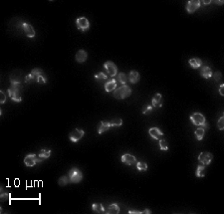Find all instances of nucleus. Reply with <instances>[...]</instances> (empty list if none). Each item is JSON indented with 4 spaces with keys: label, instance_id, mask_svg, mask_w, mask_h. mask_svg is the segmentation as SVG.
Listing matches in <instances>:
<instances>
[{
    "label": "nucleus",
    "instance_id": "39448f33",
    "mask_svg": "<svg viewBox=\"0 0 224 214\" xmlns=\"http://www.w3.org/2000/svg\"><path fill=\"white\" fill-rule=\"evenodd\" d=\"M76 26L78 30L82 31V32H85L86 30H88L90 28V22L87 18L80 17L76 20Z\"/></svg>",
    "mask_w": 224,
    "mask_h": 214
},
{
    "label": "nucleus",
    "instance_id": "1a4fd4ad",
    "mask_svg": "<svg viewBox=\"0 0 224 214\" xmlns=\"http://www.w3.org/2000/svg\"><path fill=\"white\" fill-rule=\"evenodd\" d=\"M104 67L106 68V70H107V72H108L109 76H111V77H113V78L117 75V73H118V68H117L116 64L113 63V62H111V61L106 62V63L104 64Z\"/></svg>",
    "mask_w": 224,
    "mask_h": 214
},
{
    "label": "nucleus",
    "instance_id": "20e7f679",
    "mask_svg": "<svg viewBox=\"0 0 224 214\" xmlns=\"http://www.w3.org/2000/svg\"><path fill=\"white\" fill-rule=\"evenodd\" d=\"M69 178L72 183H79L83 179V174L78 168H72L69 171Z\"/></svg>",
    "mask_w": 224,
    "mask_h": 214
},
{
    "label": "nucleus",
    "instance_id": "f257e3e1",
    "mask_svg": "<svg viewBox=\"0 0 224 214\" xmlns=\"http://www.w3.org/2000/svg\"><path fill=\"white\" fill-rule=\"evenodd\" d=\"M190 121L192 122V124L195 125V126H198L199 127H202V129H204V130L209 127V126L206 124L205 117L200 113H194L193 115H191Z\"/></svg>",
    "mask_w": 224,
    "mask_h": 214
},
{
    "label": "nucleus",
    "instance_id": "6ab92c4d",
    "mask_svg": "<svg viewBox=\"0 0 224 214\" xmlns=\"http://www.w3.org/2000/svg\"><path fill=\"white\" fill-rule=\"evenodd\" d=\"M140 77L139 72H137V71H132L129 75V80L132 84H137V83L140 81Z\"/></svg>",
    "mask_w": 224,
    "mask_h": 214
},
{
    "label": "nucleus",
    "instance_id": "58836bf2",
    "mask_svg": "<svg viewBox=\"0 0 224 214\" xmlns=\"http://www.w3.org/2000/svg\"><path fill=\"white\" fill-rule=\"evenodd\" d=\"M214 79H215V81H219L221 79V72L220 71L216 72L214 74Z\"/></svg>",
    "mask_w": 224,
    "mask_h": 214
},
{
    "label": "nucleus",
    "instance_id": "f704fd0d",
    "mask_svg": "<svg viewBox=\"0 0 224 214\" xmlns=\"http://www.w3.org/2000/svg\"><path fill=\"white\" fill-rule=\"evenodd\" d=\"M218 129L220 130H224V117H221L219 121H218Z\"/></svg>",
    "mask_w": 224,
    "mask_h": 214
},
{
    "label": "nucleus",
    "instance_id": "9b49d317",
    "mask_svg": "<svg viewBox=\"0 0 224 214\" xmlns=\"http://www.w3.org/2000/svg\"><path fill=\"white\" fill-rule=\"evenodd\" d=\"M22 27H23V31H24L25 34L27 35V37L29 38L35 37V30H34L32 25L29 24V23H23Z\"/></svg>",
    "mask_w": 224,
    "mask_h": 214
},
{
    "label": "nucleus",
    "instance_id": "423d86ee",
    "mask_svg": "<svg viewBox=\"0 0 224 214\" xmlns=\"http://www.w3.org/2000/svg\"><path fill=\"white\" fill-rule=\"evenodd\" d=\"M41 161H43V160H40L39 157H37L35 155H32V153L26 155L24 158V163L26 166H28V167H32V166L35 165L36 163H39V162H41Z\"/></svg>",
    "mask_w": 224,
    "mask_h": 214
},
{
    "label": "nucleus",
    "instance_id": "4be33fe9",
    "mask_svg": "<svg viewBox=\"0 0 224 214\" xmlns=\"http://www.w3.org/2000/svg\"><path fill=\"white\" fill-rule=\"evenodd\" d=\"M92 209L95 213H106L105 208L101 203H94L92 205Z\"/></svg>",
    "mask_w": 224,
    "mask_h": 214
},
{
    "label": "nucleus",
    "instance_id": "c85d7f7f",
    "mask_svg": "<svg viewBox=\"0 0 224 214\" xmlns=\"http://www.w3.org/2000/svg\"><path fill=\"white\" fill-rule=\"evenodd\" d=\"M137 168L139 170H142V171H145L147 169V164L144 162V161H139L137 163Z\"/></svg>",
    "mask_w": 224,
    "mask_h": 214
},
{
    "label": "nucleus",
    "instance_id": "aec40b11",
    "mask_svg": "<svg viewBox=\"0 0 224 214\" xmlns=\"http://www.w3.org/2000/svg\"><path fill=\"white\" fill-rule=\"evenodd\" d=\"M200 74H201V76H202L203 78H204V79H209V78L212 77V71H211V69H210L209 67H207V66L202 67Z\"/></svg>",
    "mask_w": 224,
    "mask_h": 214
},
{
    "label": "nucleus",
    "instance_id": "412c9836",
    "mask_svg": "<svg viewBox=\"0 0 224 214\" xmlns=\"http://www.w3.org/2000/svg\"><path fill=\"white\" fill-rule=\"evenodd\" d=\"M188 64L192 67V69H197L202 65V61L199 58H192L188 61Z\"/></svg>",
    "mask_w": 224,
    "mask_h": 214
},
{
    "label": "nucleus",
    "instance_id": "4c0bfd02",
    "mask_svg": "<svg viewBox=\"0 0 224 214\" xmlns=\"http://www.w3.org/2000/svg\"><path fill=\"white\" fill-rule=\"evenodd\" d=\"M33 81H35V79H34L33 76L31 75V74H29L28 76H26V78H25V82L26 83H30V82H33Z\"/></svg>",
    "mask_w": 224,
    "mask_h": 214
},
{
    "label": "nucleus",
    "instance_id": "cd10ccee",
    "mask_svg": "<svg viewBox=\"0 0 224 214\" xmlns=\"http://www.w3.org/2000/svg\"><path fill=\"white\" fill-rule=\"evenodd\" d=\"M112 127H121L123 125V120L121 118H116L111 122Z\"/></svg>",
    "mask_w": 224,
    "mask_h": 214
},
{
    "label": "nucleus",
    "instance_id": "9d476101",
    "mask_svg": "<svg viewBox=\"0 0 224 214\" xmlns=\"http://www.w3.org/2000/svg\"><path fill=\"white\" fill-rule=\"evenodd\" d=\"M200 7V1L198 0H189L186 5V11L188 13H193Z\"/></svg>",
    "mask_w": 224,
    "mask_h": 214
},
{
    "label": "nucleus",
    "instance_id": "2eb2a0df",
    "mask_svg": "<svg viewBox=\"0 0 224 214\" xmlns=\"http://www.w3.org/2000/svg\"><path fill=\"white\" fill-rule=\"evenodd\" d=\"M88 58V54L85 50H79L76 54V61L78 63L82 64L86 62V60Z\"/></svg>",
    "mask_w": 224,
    "mask_h": 214
},
{
    "label": "nucleus",
    "instance_id": "72a5a7b5",
    "mask_svg": "<svg viewBox=\"0 0 224 214\" xmlns=\"http://www.w3.org/2000/svg\"><path fill=\"white\" fill-rule=\"evenodd\" d=\"M0 198H1V201H6V200H8L10 198V194L8 192H3V193H1Z\"/></svg>",
    "mask_w": 224,
    "mask_h": 214
},
{
    "label": "nucleus",
    "instance_id": "f03ea898",
    "mask_svg": "<svg viewBox=\"0 0 224 214\" xmlns=\"http://www.w3.org/2000/svg\"><path fill=\"white\" fill-rule=\"evenodd\" d=\"M132 94V89L127 85H124L119 89H116L114 92V97L117 100H123V99L127 98L129 96H131Z\"/></svg>",
    "mask_w": 224,
    "mask_h": 214
},
{
    "label": "nucleus",
    "instance_id": "6e6552de",
    "mask_svg": "<svg viewBox=\"0 0 224 214\" xmlns=\"http://www.w3.org/2000/svg\"><path fill=\"white\" fill-rule=\"evenodd\" d=\"M85 135V132L83 130H80V129H75L71 134L69 135V137H70V140L72 142H77L84 137Z\"/></svg>",
    "mask_w": 224,
    "mask_h": 214
},
{
    "label": "nucleus",
    "instance_id": "ea45409f",
    "mask_svg": "<svg viewBox=\"0 0 224 214\" xmlns=\"http://www.w3.org/2000/svg\"><path fill=\"white\" fill-rule=\"evenodd\" d=\"M211 3L210 0H203V1H200V5H208Z\"/></svg>",
    "mask_w": 224,
    "mask_h": 214
},
{
    "label": "nucleus",
    "instance_id": "37998d69",
    "mask_svg": "<svg viewBox=\"0 0 224 214\" xmlns=\"http://www.w3.org/2000/svg\"><path fill=\"white\" fill-rule=\"evenodd\" d=\"M215 3L218 4V5H222L224 3V1L223 0H215Z\"/></svg>",
    "mask_w": 224,
    "mask_h": 214
},
{
    "label": "nucleus",
    "instance_id": "f3484780",
    "mask_svg": "<svg viewBox=\"0 0 224 214\" xmlns=\"http://www.w3.org/2000/svg\"><path fill=\"white\" fill-rule=\"evenodd\" d=\"M111 127H112V125H111L110 122H103L102 121L100 122V127H99V129H98L99 135H102V134H104L105 132H107V130H109Z\"/></svg>",
    "mask_w": 224,
    "mask_h": 214
},
{
    "label": "nucleus",
    "instance_id": "0eeeda50",
    "mask_svg": "<svg viewBox=\"0 0 224 214\" xmlns=\"http://www.w3.org/2000/svg\"><path fill=\"white\" fill-rule=\"evenodd\" d=\"M213 160V155L212 153L208 152V151H203L198 156V160L200 163H203L204 165H208V164L211 163V161Z\"/></svg>",
    "mask_w": 224,
    "mask_h": 214
},
{
    "label": "nucleus",
    "instance_id": "a878e982",
    "mask_svg": "<svg viewBox=\"0 0 224 214\" xmlns=\"http://www.w3.org/2000/svg\"><path fill=\"white\" fill-rule=\"evenodd\" d=\"M30 74L33 76L34 79L37 80V78L39 77V76L44 75V72H43V70H41V69H38V68H36V69H33L32 71H31Z\"/></svg>",
    "mask_w": 224,
    "mask_h": 214
},
{
    "label": "nucleus",
    "instance_id": "2f4dec72",
    "mask_svg": "<svg viewBox=\"0 0 224 214\" xmlns=\"http://www.w3.org/2000/svg\"><path fill=\"white\" fill-rule=\"evenodd\" d=\"M160 148L161 150H168V145L165 140H160Z\"/></svg>",
    "mask_w": 224,
    "mask_h": 214
},
{
    "label": "nucleus",
    "instance_id": "e433bc0d",
    "mask_svg": "<svg viewBox=\"0 0 224 214\" xmlns=\"http://www.w3.org/2000/svg\"><path fill=\"white\" fill-rule=\"evenodd\" d=\"M152 110V106H145L144 107V109H142V114H147L148 112H150Z\"/></svg>",
    "mask_w": 224,
    "mask_h": 214
},
{
    "label": "nucleus",
    "instance_id": "4468645a",
    "mask_svg": "<svg viewBox=\"0 0 224 214\" xmlns=\"http://www.w3.org/2000/svg\"><path fill=\"white\" fill-rule=\"evenodd\" d=\"M152 104L153 108H160L163 104V100H162V96L160 94H155V97L152 98Z\"/></svg>",
    "mask_w": 224,
    "mask_h": 214
},
{
    "label": "nucleus",
    "instance_id": "c9c22d12",
    "mask_svg": "<svg viewBox=\"0 0 224 214\" xmlns=\"http://www.w3.org/2000/svg\"><path fill=\"white\" fill-rule=\"evenodd\" d=\"M6 98H7L6 95H5V94L1 91V92H0V103L4 104L5 102H6Z\"/></svg>",
    "mask_w": 224,
    "mask_h": 214
},
{
    "label": "nucleus",
    "instance_id": "5701e85b",
    "mask_svg": "<svg viewBox=\"0 0 224 214\" xmlns=\"http://www.w3.org/2000/svg\"><path fill=\"white\" fill-rule=\"evenodd\" d=\"M50 155H51L50 150H40V152H39L38 157L40 158V160H46V158H48Z\"/></svg>",
    "mask_w": 224,
    "mask_h": 214
},
{
    "label": "nucleus",
    "instance_id": "393cba45",
    "mask_svg": "<svg viewBox=\"0 0 224 214\" xmlns=\"http://www.w3.org/2000/svg\"><path fill=\"white\" fill-rule=\"evenodd\" d=\"M196 176L197 177H203L205 176V166L204 165H198L196 169Z\"/></svg>",
    "mask_w": 224,
    "mask_h": 214
},
{
    "label": "nucleus",
    "instance_id": "ddd939ff",
    "mask_svg": "<svg viewBox=\"0 0 224 214\" xmlns=\"http://www.w3.org/2000/svg\"><path fill=\"white\" fill-rule=\"evenodd\" d=\"M148 134H150V135L152 139H155V140H160L161 137H163L162 132H161L158 127H150V129L148 130Z\"/></svg>",
    "mask_w": 224,
    "mask_h": 214
},
{
    "label": "nucleus",
    "instance_id": "c756f323",
    "mask_svg": "<svg viewBox=\"0 0 224 214\" xmlns=\"http://www.w3.org/2000/svg\"><path fill=\"white\" fill-rule=\"evenodd\" d=\"M118 80H119V82H121V84L125 85L127 81V77L125 73H120V74L118 75Z\"/></svg>",
    "mask_w": 224,
    "mask_h": 214
},
{
    "label": "nucleus",
    "instance_id": "a19ab883",
    "mask_svg": "<svg viewBox=\"0 0 224 214\" xmlns=\"http://www.w3.org/2000/svg\"><path fill=\"white\" fill-rule=\"evenodd\" d=\"M129 213L130 214H144V212L142 211H135V210H130L129 211Z\"/></svg>",
    "mask_w": 224,
    "mask_h": 214
},
{
    "label": "nucleus",
    "instance_id": "b1692460",
    "mask_svg": "<svg viewBox=\"0 0 224 214\" xmlns=\"http://www.w3.org/2000/svg\"><path fill=\"white\" fill-rule=\"evenodd\" d=\"M204 134H205V130L202 129V127H198L196 130H195V137L198 140H201L204 137Z\"/></svg>",
    "mask_w": 224,
    "mask_h": 214
},
{
    "label": "nucleus",
    "instance_id": "79ce46f5",
    "mask_svg": "<svg viewBox=\"0 0 224 214\" xmlns=\"http://www.w3.org/2000/svg\"><path fill=\"white\" fill-rule=\"evenodd\" d=\"M223 88H224V85H223V84H221V86H220V88H219V93H220V95H221V96H224V92H223Z\"/></svg>",
    "mask_w": 224,
    "mask_h": 214
},
{
    "label": "nucleus",
    "instance_id": "a211bd4d",
    "mask_svg": "<svg viewBox=\"0 0 224 214\" xmlns=\"http://www.w3.org/2000/svg\"><path fill=\"white\" fill-rule=\"evenodd\" d=\"M119 212H120V207L116 203H113V204L109 205L108 208L106 209V213L108 214H118Z\"/></svg>",
    "mask_w": 224,
    "mask_h": 214
},
{
    "label": "nucleus",
    "instance_id": "c03bdc74",
    "mask_svg": "<svg viewBox=\"0 0 224 214\" xmlns=\"http://www.w3.org/2000/svg\"><path fill=\"white\" fill-rule=\"evenodd\" d=\"M142 212H144V214H145V213H147V214H150V209H145V210H144V211H142Z\"/></svg>",
    "mask_w": 224,
    "mask_h": 214
},
{
    "label": "nucleus",
    "instance_id": "bb28decb",
    "mask_svg": "<svg viewBox=\"0 0 224 214\" xmlns=\"http://www.w3.org/2000/svg\"><path fill=\"white\" fill-rule=\"evenodd\" d=\"M70 182V178L68 176H66V175H63V176H61L59 178V180H58V184L60 185V186H65V185H67L68 183Z\"/></svg>",
    "mask_w": 224,
    "mask_h": 214
},
{
    "label": "nucleus",
    "instance_id": "f8f14e48",
    "mask_svg": "<svg viewBox=\"0 0 224 214\" xmlns=\"http://www.w3.org/2000/svg\"><path fill=\"white\" fill-rule=\"evenodd\" d=\"M121 160H122V162L127 164V165H132L134 163H135L137 158H135L134 155H130V153H126V155H122Z\"/></svg>",
    "mask_w": 224,
    "mask_h": 214
},
{
    "label": "nucleus",
    "instance_id": "dca6fc26",
    "mask_svg": "<svg viewBox=\"0 0 224 214\" xmlns=\"http://www.w3.org/2000/svg\"><path fill=\"white\" fill-rule=\"evenodd\" d=\"M117 88V80L116 79H111L110 81L107 82V84H105V90L107 93L113 92V91L116 90Z\"/></svg>",
    "mask_w": 224,
    "mask_h": 214
},
{
    "label": "nucleus",
    "instance_id": "473e14b6",
    "mask_svg": "<svg viewBox=\"0 0 224 214\" xmlns=\"http://www.w3.org/2000/svg\"><path fill=\"white\" fill-rule=\"evenodd\" d=\"M37 82L39 83V84H41V85H44V84H46V82H47V79L45 78V76L44 75H41V76H39V77L37 78Z\"/></svg>",
    "mask_w": 224,
    "mask_h": 214
},
{
    "label": "nucleus",
    "instance_id": "7ed1b4c3",
    "mask_svg": "<svg viewBox=\"0 0 224 214\" xmlns=\"http://www.w3.org/2000/svg\"><path fill=\"white\" fill-rule=\"evenodd\" d=\"M8 96L11 98L12 101L20 103L22 101L21 97V86L20 85H12L8 89Z\"/></svg>",
    "mask_w": 224,
    "mask_h": 214
},
{
    "label": "nucleus",
    "instance_id": "7c9ffc66",
    "mask_svg": "<svg viewBox=\"0 0 224 214\" xmlns=\"http://www.w3.org/2000/svg\"><path fill=\"white\" fill-rule=\"evenodd\" d=\"M95 79L97 80V81H105V80H107L108 79V76H107L105 73H103V72H101V73H99V74H97V75H95Z\"/></svg>",
    "mask_w": 224,
    "mask_h": 214
}]
</instances>
